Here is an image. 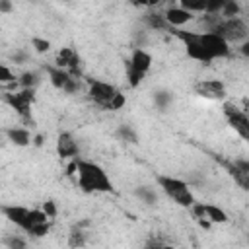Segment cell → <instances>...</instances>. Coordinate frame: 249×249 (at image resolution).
<instances>
[{
    "instance_id": "6da1fadb",
    "label": "cell",
    "mask_w": 249,
    "mask_h": 249,
    "mask_svg": "<svg viewBox=\"0 0 249 249\" xmlns=\"http://www.w3.org/2000/svg\"><path fill=\"white\" fill-rule=\"evenodd\" d=\"M74 161H76V171H78V185L84 193H111L113 191V183L103 171V167H99L93 161H86L78 158Z\"/></svg>"
},
{
    "instance_id": "7a4b0ae2",
    "label": "cell",
    "mask_w": 249,
    "mask_h": 249,
    "mask_svg": "<svg viewBox=\"0 0 249 249\" xmlns=\"http://www.w3.org/2000/svg\"><path fill=\"white\" fill-rule=\"evenodd\" d=\"M206 33H214L230 45V43H239V41L245 43L247 35H249V29H247V23L241 18H231V19H222L220 18V21L214 23Z\"/></svg>"
},
{
    "instance_id": "3957f363",
    "label": "cell",
    "mask_w": 249,
    "mask_h": 249,
    "mask_svg": "<svg viewBox=\"0 0 249 249\" xmlns=\"http://www.w3.org/2000/svg\"><path fill=\"white\" fill-rule=\"evenodd\" d=\"M158 185L163 189V193L169 196V198H173L179 206H187V208H191L193 204H195V196H193V193H191V189H189V185L185 183V181H181V179H177V177H169V175H160L158 177Z\"/></svg>"
},
{
    "instance_id": "277c9868",
    "label": "cell",
    "mask_w": 249,
    "mask_h": 249,
    "mask_svg": "<svg viewBox=\"0 0 249 249\" xmlns=\"http://www.w3.org/2000/svg\"><path fill=\"white\" fill-rule=\"evenodd\" d=\"M4 101L23 119H31V105L35 101V89H19V91H6Z\"/></svg>"
},
{
    "instance_id": "5b68a950",
    "label": "cell",
    "mask_w": 249,
    "mask_h": 249,
    "mask_svg": "<svg viewBox=\"0 0 249 249\" xmlns=\"http://www.w3.org/2000/svg\"><path fill=\"white\" fill-rule=\"evenodd\" d=\"M224 115H226L230 126L243 140H249V119H247V113L243 109H239L237 105H233V103H224Z\"/></svg>"
},
{
    "instance_id": "8992f818",
    "label": "cell",
    "mask_w": 249,
    "mask_h": 249,
    "mask_svg": "<svg viewBox=\"0 0 249 249\" xmlns=\"http://www.w3.org/2000/svg\"><path fill=\"white\" fill-rule=\"evenodd\" d=\"M196 39H198L200 47L206 51V54H208L212 60L230 54V45H228L222 37H218V35H214V33H206V31H204V33H196Z\"/></svg>"
},
{
    "instance_id": "52a82bcc",
    "label": "cell",
    "mask_w": 249,
    "mask_h": 249,
    "mask_svg": "<svg viewBox=\"0 0 249 249\" xmlns=\"http://www.w3.org/2000/svg\"><path fill=\"white\" fill-rule=\"evenodd\" d=\"M195 91L200 97L206 99H224L226 97V88L222 82L218 80H204V82H196L195 84Z\"/></svg>"
},
{
    "instance_id": "ba28073f",
    "label": "cell",
    "mask_w": 249,
    "mask_h": 249,
    "mask_svg": "<svg viewBox=\"0 0 249 249\" xmlns=\"http://www.w3.org/2000/svg\"><path fill=\"white\" fill-rule=\"evenodd\" d=\"M88 93H89V97H91L95 103H99V105L103 107V105L117 93V88L111 86V84H107V82L93 80V82H89V89H88Z\"/></svg>"
},
{
    "instance_id": "9c48e42d",
    "label": "cell",
    "mask_w": 249,
    "mask_h": 249,
    "mask_svg": "<svg viewBox=\"0 0 249 249\" xmlns=\"http://www.w3.org/2000/svg\"><path fill=\"white\" fill-rule=\"evenodd\" d=\"M163 18H165L167 25L173 29V27H179V25H185V23H189V21H191L195 16H193V14H189L187 10L179 8V6H171V8H167V10H165Z\"/></svg>"
},
{
    "instance_id": "30bf717a",
    "label": "cell",
    "mask_w": 249,
    "mask_h": 249,
    "mask_svg": "<svg viewBox=\"0 0 249 249\" xmlns=\"http://www.w3.org/2000/svg\"><path fill=\"white\" fill-rule=\"evenodd\" d=\"M56 154L60 158H74L78 154V144L70 132H60L56 138Z\"/></svg>"
},
{
    "instance_id": "8fae6325",
    "label": "cell",
    "mask_w": 249,
    "mask_h": 249,
    "mask_svg": "<svg viewBox=\"0 0 249 249\" xmlns=\"http://www.w3.org/2000/svg\"><path fill=\"white\" fill-rule=\"evenodd\" d=\"M2 214L16 226H19L21 230L27 228V216H29V208H23V206H2Z\"/></svg>"
},
{
    "instance_id": "7c38bea8",
    "label": "cell",
    "mask_w": 249,
    "mask_h": 249,
    "mask_svg": "<svg viewBox=\"0 0 249 249\" xmlns=\"http://www.w3.org/2000/svg\"><path fill=\"white\" fill-rule=\"evenodd\" d=\"M128 66L134 68V70L140 72V74H146V72L150 70V66H152V56H150V53H146L144 49H134V53H132V56H130V60H128Z\"/></svg>"
},
{
    "instance_id": "4fadbf2b",
    "label": "cell",
    "mask_w": 249,
    "mask_h": 249,
    "mask_svg": "<svg viewBox=\"0 0 249 249\" xmlns=\"http://www.w3.org/2000/svg\"><path fill=\"white\" fill-rule=\"evenodd\" d=\"M6 136L16 146H29L31 144V134H29L27 128H8L6 130Z\"/></svg>"
},
{
    "instance_id": "5bb4252c",
    "label": "cell",
    "mask_w": 249,
    "mask_h": 249,
    "mask_svg": "<svg viewBox=\"0 0 249 249\" xmlns=\"http://www.w3.org/2000/svg\"><path fill=\"white\" fill-rule=\"evenodd\" d=\"M144 21H146V25L150 27V29H156V31H173L169 25H167V21H165V18H163V14H146L144 16Z\"/></svg>"
},
{
    "instance_id": "9a60e30c",
    "label": "cell",
    "mask_w": 249,
    "mask_h": 249,
    "mask_svg": "<svg viewBox=\"0 0 249 249\" xmlns=\"http://www.w3.org/2000/svg\"><path fill=\"white\" fill-rule=\"evenodd\" d=\"M47 72H49L51 84H53L54 88H58V89H62V88H64V84L70 80L68 72H66V70H62V68H58V66H47Z\"/></svg>"
},
{
    "instance_id": "2e32d148",
    "label": "cell",
    "mask_w": 249,
    "mask_h": 249,
    "mask_svg": "<svg viewBox=\"0 0 249 249\" xmlns=\"http://www.w3.org/2000/svg\"><path fill=\"white\" fill-rule=\"evenodd\" d=\"M204 218H208V220L214 222V224H224V222H228V214H226L222 208L214 206V204H204Z\"/></svg>"
},
{
    "instance_id": "e0dca14e",
    "label": "cell",
    "mask_w": 249,
    "mask_h": 249,
    "mask_svg": "<svg viewBox=\"0 0 249 249\" xmlns=\"http://www.w3.org/2000/svg\"><path fill=\"white\" fill-rule=\"evenodd\" d=\"M86 245V231H82L80 226L72 228V231L68 233V247L70 249H82Z\"/></svg>"
},
{
    "instance_id": "ac0fdd59",
    "label": "cell",
    "mask_w": 249,
    "mask_h": 249,
    "mask_svg": "<svg viewBox=\"0 0 249 249\" xmlns=\"http://www.w3.org/2000/svg\"><path fill=\"white\" fill-rule=\"evenodd\" d=\"M239 12H241V8H239V4H237L235 0H224L220 18H222V19H231V18H237Z\"/></svg>"
},
{
    "instance_id": "d6986e66",
    "label": "cell",
    "mask_w": 249,
    "mask_h": 249,
    "mask_svg": "<svg viewBox=\"0 0 249 249\" xmlns=\"http://www.w3.org/2000/svg\"><path fill=\"white\" fill-rule=\"evenodd\" d=\"M18 84L21 86V89H35V86L39 84V76H37V72H23L19 76Z\"/></svg>"
},
{
    "instance_id": "ffe728a7",
    "label": "cell",
    "mask_w": 249,
    "mask_h": 249,
    "mask_svg": "<svg viewBox=\"0 0 249 249\" xmlns=\"http://www.w3.org/2000/svg\"><path fill=\"white\" fill-rule=\"evenodd\" d=\"M124 103H126V97H124V93H121L119 89H117V93L103 105V109H107V111H119V109H123L124 107Z\"/></svg>"
},
{
    "instance_id": "44dd1931",
    "label": "cell",
    "mask_w": 249,
    "mask_h": 249,
    "mask_svg": "<svg viewBox=\"0 0 249 249\" xmlns=\"http://www.w3.org/2000/svg\"><path fill=\"white\" fill-rule=\"evenodd\" d=\"M204 2H206V0H181V6H179V8L187 10L189 14L204 12Z\"/></svg>"
},
{
    "instance_id": "7402d4cb",
    "label": "cell",
    "mask_w": 249,
    "mask_h": 249,
    "mask_svg": "<svg viewBox=\"0 0 249 249\" xmlns=\"http://www.w3.org/2000/svg\"><path fill=\"white\" fill-rule=\"evenodd\" d=\"M154 101H156V105H158L161 111H165V109L169 107V103L173 101V95H171L169 91H156Z\"/></svg>"
},
{
    "instance_id": "603a6c76",
    "label": "cell",
    "mask_w": 249,
    "mask_h": 249,
    "mask_svg": "<svg viewBox=\"0 0 249 249\" xmlns=\"http://www.w3.org/2000/svg\"><path fill=\"white\" fill-rule=\"evenodd\" d=\"M117 134L123 138V140H126V142H130V144H136L138 142V138H136V132L128 126V124H121L119 126V130H117Z\"/></svg>"
},
{
    "instance_id": "cb8c5ba5",
    "label": "cell",
    "mask_w": 249,
    "mask_h": 249,
    "mask_svg": "<svg viewBox=\"0 0 249 249\" xmlns=\"http://www.w3.org/2000/svg\"><path fill=\"white\" fill-rule=\"evenodd\" d=\"M136 195H138L146 204H156V200H158L154 189H150V187H140V189H136Z\"/></svg>"
},
{
    "instance_id": "d4e9b609",
    "label": "cell",
    "mask_w": 249,
    "mask_h": 249,
    "mask_svg": "<svg viewBox=\"0 0 249 249\" xmlns=\"http://www.w3.org/2000/svg\"><path fill=\"white\" fill-rule=\"evenodd\" d=\"M43 222H47V216H45V212H43V210H29V216H27V228H25V231H27L31 226H35V224H43Z\"/></svg>"
},
{
    "instance_id": "484cf974",
    "label": "cell",
    "mask_w": 249,
    "mask_h": 249,
    "mask_svg": "<svg viewBox=\"0 0 249 249\" xmlns=\"http://www.w3.org/2000/svg\"><path fill=\"white\" fill-rule=\"evenodd\" d=\"M222 6H224V0H206L204 2V12L208 16H218L222 12Z\"/></svg>"
},
{
    "instance_id": "4316f807",
    "label": "cell",
    "mask_w": 249,
    "mask_h": 249,
    "mask_svg": "<svg viewBox=\"0 0 249 249\" xmlns=\"http://www.w3.org/2000/svg\"><path fill=\"white\" fill-rule=\"evenodd\" d=\"M49 230H51V224H49V222H43V224H35V226H31V228L27 230V233L33 235V237H43V235L49 233Z\"/></svg>"
},
{
    "instance_id": "83f0119b",
    "label": "cell",
    "mask_w": 249,
    "mask_h": 249,
    "mask_svg": "<svg viewBox=\"0 0 249 249\" xmlns=\"http://www.w3.org/2000/svg\"><path fill=\"white\" fill-rule=\"evenodd\" d=\"M126 78H128V86H130V88H136V86H140V82L144 80V74L136 72L134 68H130V66L126 64Z\"/></svg>"
},
{
    "instance_id": "f1b7e54d",
    "label": "cell",
    "mask_w": 249,
    "mask_h": 249,
    "mask_svg": "<svg viewBox=\"0 0 249 249\" xmlns=\"http://www.w3.org/2000/svg\"><path fill=\"white\" fill-rule=\"evenodd\" d=\"M4 245L8 249H25V241L18 235H6L4 237Z\"/></svg>"
},
{
    "instance_id": "f546056e",
    "label": "cell",
    "mask_w": 249,
    "mask_h": 249,
    "mask_svg": "<svg viewBox=\"0 0 249 249\" xmlns=\"http://www.w3.org/2000/svg\"><path fill=\"white\" fill-rule=\"evenodd\" d=\"M0 84H16V76L12 74V70L4 64H0Z\"/></svg>"
},
{
    "instance_id": "4dcf8cb0",
    "label": "cell",
    "mask_w": 249,
    "mask_h": 249,
    "mask_svg": "<svg viewBox=\"0 0 249 249\" xmlns=\"http://www.w3.org/2000/svg\"><path fill=\"white\" fill-rule=\"evenodd\" d=\"M31 45H33V49H35L37 53H47V51L51 49V43H49L47 39H41V37H33V39H31Z\"/></svg>"
},
{
    "instance_id": "1f68e13d",
    "label": "cell",
    "mask_w": 249,
    "mask_h": 249,
    "mask_svg": "<svg viewBox=\"0 0 249 249\" xmlns=\"http://www.w3.org/2000/svg\"><path fill=\"white\" fill-rule=\"evenodd\" d=\"M41 210L45 212L47 218H54L56 216V204H54V200H45L43 206H41Z\"/></svg>"
},
{
    "instance_id": "d6a6232c",
    "label": "cell",
    "mask_w": 249,
    "mask_h": 249,
    "mask_svg": "<svg viewBox=\"0 0 249 249\" xmlns=\"http://www.w3.org/2000/svg\"><path fill=\"white\" fill-rule=\"evenodd\" d=\"M80 89V84H78V80H74V78H70L66 84H64V88H62V91H66V93H76Z\"/></svg>"
},
{
    "instance_id": "836d02e7",
    "label": "cell",
    "mask_w": 249,
    "mask_h": 249,
    "mask_svg": "<svg viewBox=\"0 0 249 249\" xmlns=\"http://www.w3.org/2000/svg\"><path fill=\"white\" fill-rule=\"evenodd\" d=\"M191 208H193L195 216H196V218H198V220L202 222V220H204V204H200V202H195V204H193Z\"/></svg>"
},
{
    "instance_id": "e575fe53",
    "label": "cell",
    "mask_w": 249,
    "mask_h": 249,
    "mask_svg": "<svg viewBox=\"0 0 249 249\" xmlns=\"http://www.w3.org/2000/svg\"><path fill=\"white\" fill-rule=\"evenodd\" d=\"M12 58H14V60H16L18 64H23V62L27 60V54H25V53H21V51H18V53H16V54H14Z\"/></svg>"
},
{
    "instance_id": "d590c367",
    "label": "cell",
    "mask_w": 249,
    "mask_h": 249,
    "mask_svg": "<svg viewBox=\"0 0 249 249\" xmlns=\"http://www.w3.org/2000/svg\"><path fill=\"white\" fill-rule=\"evenodd\" d=\"M161 247H163V243H160L158 239H150L144 249H161Z\"/></svg>"
},
{
    "instance_id": "8d00e7d4",
    "label": "cell",
    "mask_w": 249,
    "mask_h": 249,
    "mask_svg": "<svg viewBox=\"0 0 249 249\" xmlns=\"http://www.w3.org/2000/svg\"><path fill=\"white\" fill-rule=\"evenodd\" d=\"M0 12H4V14L12 12V2H8V0H0Z\"/></svg>"
},
{
    "instance_id": "74e56055",
    "label": "cell",
    "mask_w": 249,
    "mask_h": 249,
    "mask_svg": "<svg viewBox=\"0 0 249 249\" xmlns=\"http://www.w3.org/2000/svg\"><path fill=\"white\" fill-rule=\"evenodd\" d=\"M241 53H243V54H245V56H247V54H249V43H247V41H245V43H243V45H241Z\"/></svg>"
},
{
    "instance_id": "f35d334b",
    "label": "cell",
    "mask_w": 249,
    "mask_h": 249,
    "mask_svg": "<svg viewBox=\"0 0 249 249\" xmlns=\"http://www.w3.org/2000/svg\"><path fill=\"white\" fill-rule=\"evenodd\" d=\"M161 249H175V247H171V245H163Z\"/></svg>"
}]
</instances>
